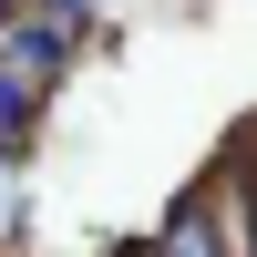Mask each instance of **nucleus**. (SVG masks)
Instances as JSON below:
<instances>
[{"instance_id": "f257e3e1", "label": "nucleus", "mask_w": 257, "mask_h": 257, "mask_svg": "<svg viewBox=\"0 0 257 257\" xmlns=\"http://www.w3.org/2000/svg\"><path fill=\"white\" fill-rule=\"evenodd\" d=\"M165 257H216V216H206V206H185V216L165 226Z\"/></svg>"}]
</instances>
